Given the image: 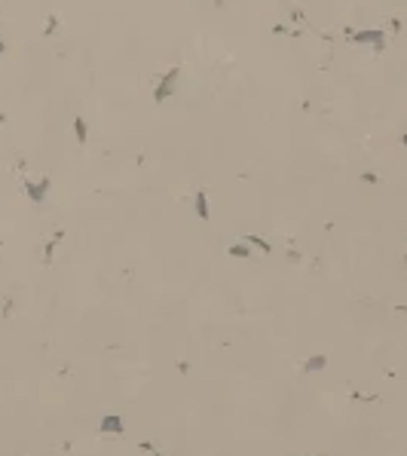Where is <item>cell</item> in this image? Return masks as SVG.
Returning a JSON list of instances; mask_svg holds the SVG:
<instances>
[{"label":"cell","instance_id":"1","mask_svg":"<svg viewBox=\"0 0 407 456\" xmlns=\"http://www.w3.org/2000/svg\"><path fill=\"white\" fill-rule=\"evenodd\" d=\"M22 187H25V193H28V199H31V202H43V199L49 196L52 181H49V178H40V181L34 184V181H28V178H25V181H22Z\"/></svg>","mask_w":407,"mask_h":456},{"label":"cell","instance_id":"2","mask_svg":"<svg viewBox=\"0 0 407 456\" xmlns=\"http://www.w3.org/2000/svg\"><path fill=\"white\" fill-rule=\"evenodd\" d=\"M349 37H352L355 43H371L374 52H383V46H386L383 31H349Z\"/></svg>","mask_w":407,"mask_h":456},{"label":"cell","instance_id":"3","mask_svg":"<svg viewBox=\"0 0 407 456\" xmlns=\"http://www.w3.org/2000/svg\"><path fill=\"white\" fill-rule=\"evenodd\" d=\"M178 73H181V70H178V67H172V70L166 73V77L159 80V86H156V92H153V101H159V104H162V101H166V98H169V95L175 92V83H178Z\"/></svg>","mask_w":407,"mask_h":456},{"label":"cell","instance_id":"4","mask_svg":"<svg viewBox=\"0 0 407 456\" xmlns=\"http://www.w3.org/2000/svg\"><path fill=\"white\" fill-rule=\"evenodd\" d=\"M193 205H196L199 220H208V199H205V193H196V196H193Z\"/></svg>","mask_w":407,"mask_h":456},{"label":"cell","instance_id":"5","mask_svg":"<svg viewBox=\"0 0 407 456\" xmlns=\"http://www.w3.org/2000/svg\"><path fill=\"white\" fill-rule=\"evenodd\" d=\"M73 132H77V141H80V144H86V120H83V117L73 120Z\"/></svg>","mask_w":407,"mask_h":456},{"label":"cell","instance_id":"6","mask_svg":"<svg viewBox=\"0 0 407 456\" xmlns=\"http://www.w3.org/2000/svg\"><path fill=\"white\" fill-rule=\"evenodd\" d=\"M248 242H251L254 248H261V251H270V245H267V242H264L261 236H248Z\"/></svg>","mask_w":407,"mask_h":456},{"label":"cell","instance_id":"7","mask_svg":"<svg viewBox=\"0 0 407 456\" xmlns=\"http://www.w3.org/2000/svg\"><path fill=\"white\" fill-rule=\"evenodd\" d=\"M230 254H233V257H245V254H248V248H245V245H233V248H230Z\"/></svg>","mask_w":407,"mask_h":456},{"label":"cell","instance_id":"8","mask_svg":"<svg viewBox=\"0 0 407 456\" xmlns=\"http://www.w3.org/2000/svg\"><path fill=\"white\" fill-rule=\"evenodd\" d=\"M321 364H324V358H321V355H318V358H309V361H306V367H309V370H318Z\"/></svg>","mask_w":407,"mask_h":456},{"label":"cell","instance_id":"9","mask_svg":"<svg viewBox=\"0 0 407 456\" xmlns=\"http://www.w3.org/2000/svg\"><path fill=\"white\" fill-rule=\"evenodd\" d=\"M55 25H58V22H55V16H49V19H46V25H43V31H46V34H52V31H55Z\"/></svg>","mask_w":407,"mask_h":456},{"label":"cell","instance_id":"10","mask_svg":"<svg viewBox=\"0 0 407 456\" xmlns=\"http://www.w3.org/2000/svg\"><path fill=\"white\" fill-rule=\"evenodd\" d=\"M4 52H7V46H4V40H0V55H4Z\"/></svg>","mask_w":407,"mask_h":456},{"label":"cell","instance_id":"11","mask_svg":"<svg viewBox=\"0 0 407 456\" xmlns=\"http://www.w3.org/2000/svg\"><path fill=\"white\" fill-rule=\"evenodd\" d=\"M0 123H7V113H0Z\"/></svg>","mask_w":407,"mask_h":456},{"label":"cell","instance_id":"12","mask_svg":"<svg viewBox=\"0 0 407 456\" xmlns=\"http://www.w3.org/2000/svg\"><path fill=\"white\" fill-rule=\"evenodd\" d=\"M401 141H404V144H407V135H404V138H401Z\"/></svg>","mask_w":407,"mask_h":456}]
</instances>
